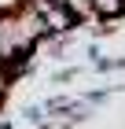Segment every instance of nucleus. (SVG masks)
I'll list each match as a JSON object with an SVG mask.
<instances>
[{
    "label": "nucleus",
    "instance_id": "nucleus-1",
    "mask_svg": "<svg viewBox=\"0 0 125 129\" xmlns=\"http://www.w3.org/2000/svg\"><path fill=\"white\" fill-rule=\"evenodd\" d=\"M29 4L40 11V19H44V26H48L52 37H70V33L81 26L66 4H52V0H29Z\"/></svg>",
    "mask_w": 125,
    "mask_h": 129
},
{
    "label": "nucleus",
    "instance_id": "nucleus-2",
    "mask_svg": "<svg viewBox=\"0 0 125 129\" xmlns=\"http://www.w3.org/2000/svg\"><path fill=\"white\" fill-rule=\"evenodd\" d=\"M22 118H26L29 125L44 129V125L52 122V114H48V107H44V103H26V107H22Z\"/></svg>",
    "mask_w": 125,
    "mask_h": 129
},
{
    "label": "nucleus",
    "instance_id": "nucleus-3",
    "mask_svg": "<svg viewBox=\"0 0 125 129\" xmlns=\"http://www.w3.org/2000/svg\"><path fill=\"white\" fill-rule=\"evenodd\" d=\"M77 74H81V67H59L52 74V81L55 85H70V81H77Z\"/></svg>",
    "mask_w": 125,
    "mask_h": 129
}]
</instances>
